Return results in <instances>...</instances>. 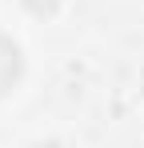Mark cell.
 Listing matches in <instances>:
<instances>
[{"label": "cell", "instance_id": "obj_1", "mask_svg": "<svg viewBox=\"0 0 144 148\" xmlns=\"http://www.w3.org/2000/svg\"><path fill=\"white\" fill-rule=\"evenodd\" d=\"M16 68H20V60H16V48L8 44V40H0V92L16 80Z\"/></svg>", "mask_w": 144, "mask_h": 148}]
</instances>
